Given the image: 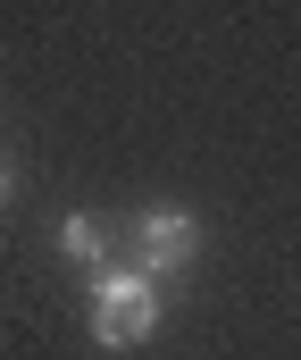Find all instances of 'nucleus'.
I'll return each mask as SVG.
<instances>
[{
    "instance_id": "obj_1",
    "label": "nucleus",
    "mask_w": 301,
    "mask_h": 360,
    "mask_svg": "<svg viewBox=\"0 0 301 360\" xmlns=\"http://www.w3.org/2000/svg\"><path fill=\"white\" fill-rule=\"evenodd\" d=\"M151 335H159V285L134 269V260L93 269V344L100 352H134Z\"/></svg>"
},
{
    "instance_id": "obj_2",
    "label": "nucleus",
    "mask_w": 301,
    "mask_h": 360,
    "mask_svg": "<svg viewBox=\"0 0 301 360\" xmlns=\"http://www.w3.org/2000/svg\"><path fill=\"white\" fill-rule=\"evenodd\" d=\"M126 252H134V269L151 276H185L201 260V218L193 210H176V201H151V210H134V226H126Z\"/></svg>"
},
{
    "instance_id": "obj_3",
    "label": "nucleus",
    "mask_w": 301,
    "mask_h": 360,
    "mask_svg": "<svg viewBox=\"0 0 301 360\" xmlns=\"http://www.w3.org/2000/svg\"><path fill=\"white\" fill-rule=\"evenodd\" d=\"M59 252H67L76 269H109L117 235H109V218H100V210H67V218H59Z\"/></svg>"
},
{
    "instance_id": "obj_4",
    "label": "nucleus",
    "mask_w": 301,
    "mask_h": 360,
    "mask_svg": "<svg viewBox=\"0 0 301 360\" xmlns=\"http://www.w3.org/2000/svg\"><path fill=\"white\" fill-rule=\"evenodd\" d=\"M8 201H17V160L0 151V210H8Z\"/></svg>"
}]
</instances>
